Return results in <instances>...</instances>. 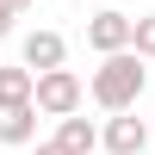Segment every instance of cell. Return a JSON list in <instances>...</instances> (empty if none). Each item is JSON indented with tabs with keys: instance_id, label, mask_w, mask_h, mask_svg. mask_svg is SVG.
Listing matches in <instances>:
<instances>
[{
	"instance_id": "9",
	"label": "cell",
	"mask_w": 155,
	"mask_h": 155,
	"mask_svg": "<svg viewBox=\"0 0 155 155\" xmlns=\"http://www.w3.org/2000/svg\"><path fill=\"white\" fill-rule=\"evenodd\" d=\"M137 50L155 62V12H143V19H137Z\"/></svg>"
},
{
	"instance_id": "11",
	"label": "cell",
	"mask_w": 155,
	"mask_h": 155,
	"mask_svg": "<svg viewBox=\"0 0 155 155\" xmlns=\"http://www.w3.org/2000/svg\"><path fill=\"white\" fill-rule=\"evenodd\" d=\"M31 155H74V149H62L56 137H50V143H31Z\"/></svg>"
},
{
	"instance_id": "5",
	"label": "cell",
	"mask_w": 155,
	"mask_h": 155,
	"mask_svg": "<svg viewBox=\"0 0 155 155\" xmlns=\"http://www.w3.org/2000/svg\"><path fill=\"white\" fill-rule=\"evenodd\" d=\"M87 44H93L99 56H112V50H130V44H137V19H130V12H112V6H106L93 25H87Z\"/></svg>"
},
{
	"instance_id": "2",
	"label": "cell",
	"mask_w": 155,
	"mask_h": 155,
	"mask_svg": "<svg viewBox=\"0 0 155 155\" xmlns=\"http://www.w3.org/2000/svg\"><path fill=\"white\" fill-rule=\"evenodd\" d=\"M87 99V81L74 68H44L37 74V106H44V118H68V112H81Z\"/></svg>"
},
{
	"instance_id": "1",
	"label": "cell",
	"mask_w": 155,
	"mask_h": 155,
	"mask_svg": "<svg viewBox=\"0 0 155 155\" xmlns=\"http://www.w3.org/2000/svg\"><path fill=\"white\" fill-rule=\"evenodd\" d=\"M143 87H149V56L130 44V50L99 56L93 81H87V93H93V106H99V112H130L137 99H143Z\"/></svg>"
},
{
	"instance_id": "12",
	"label": "cell",
	"mask_w": 155,
	"mask_h": 155,
	"mask_svg": "<svg viewBox=\"0 0 155 155\" xmlns=\"http://www.w3.org/2000/svg\"><path fill=\"white\" fill-rule=\"evenodd\" d=\"M12 6H19V12H25V6H31V0H12Z\"/></svg>"
},
{
	"instance_id": "6",
	"label": "cell",
	"mask_w": 155,
	"mask_h": 155,
	"mask_svg": "<svg viewBox=\"0 0 155 155\" xmlns=\"http://www.w3.org/2000/svg\"><path fill=\"white\" fill-rule=\"evenodd\" d=\"M19 56L31 62L37 74H44V68H62V56H68V44H62V31H31V37L19 44Z\"/></svg>"
},
{
	"instance_id": "8",
	"label": "cell",
	"mask_w": 155,
	"mask_h": 155,
	"mask_svg": "<svg viewBox=\"0 0 155 155\" xmlns=\"http://www.w3.org/2000/svg\"><path fill=\"white\" fill-rule=\"evenodd\" d=\"M0 99H37V68H31L25 56L0 68Z\"/></svg>"
},
{
	"instance_id": "3",
	"label": "cell",
	"mask_w": 155,
	"mask_h": 155,
	"mask_svg": "<svg viewBox=\"0 0 155 155\" xmlns=\"http://www.w3.org/2000/svg\"><path fill=\"white\" fill-rule=\"evenodd\" d=\"M149 143H155V124L137 118V106H130V112H112V118H106V137H99L106 155H143Z\"/></svg>"
},
{
	"instance_id": "10",
	"label": "cell",
	"mask_w": 155,
	"mask_h": 155,
	"mask_svg": "<svg viewBox=\"0 0 155 155\" xmlns=\"http://www.w3.org/2000/svg\"><path fill=\"white\" fill-rule=\"evenodd\" d=\"M12 19H19V6H12V0H0V37L12 31Z\"/></svg>"
},
{
	"instance_id": "7",
	"label": "cell",
	"mask_w": 155,
	"mask_h": 155,
	"mask_svg": "<svg viewBox=\"0 0 155 155\" xmlns=\"http://www.w3.org/2000/svg\"><path fill=\"white\" fill-rule=\"evenodd\" d=\"M99 137H106V130H99L93 118H81V112L56 118V143H62V149H74V155H93V149H99Z\"/></svg>"
},
{
	"instance_id": "4",
	"label": "cell",
	"mask_w": 155,
	"mask_h": 155,
	"mask_svg": "<svg viewBox=\"0 0 155 155\" xmlns=\"http://www.w3.org/2000/svg\"><path fill=\"white\" fill-rule=\"evenodd\" d=\"M37 118H44L37 99H0V143L31 149V143H37Z\"/></svg>"
}]
</instances>
